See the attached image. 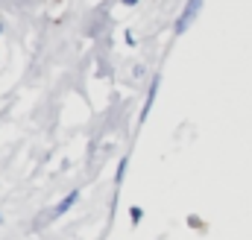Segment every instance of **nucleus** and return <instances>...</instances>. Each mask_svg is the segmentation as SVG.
<instances>
[{
  "mask_svg": "<svg viewBox=\"0 0 252 240\" xmlns=\"http://www.w3.org/2000/svg\"><path fill=\"white\" fill-rule=\"evenodd\" d=\"M199 9H202V0H188L185 12H182V15H179V21H176V32H185V30H188V24L199 15Z\"/></svg>",
  "mask_w": 252,
  "mask_h": 240,
  "instance_id": "f257e3e1",
  "label": "nucleus"
},
{
  "mask_svg": "<svg viewBox=\"0 0 252 240\" xmlns=\"http://www.w3.org/2000/svg\"><path fill=\"white\" fill-rule=\"evenodd\" d=\"M124 3H126V6H132V3H138V0H124Z\"/></svg>",
  "mask_w": 252,
  "mask_h": 240,
  "instance_id": "7ed1b4c3",
  "label": "nucleus"
},
{
  "mask_svg": "<svg viewBox=\"0 0 252 240\" xmlns=\"http://www.w3.org/2000/svg\"><path fill=\"white\" fill-rule=\"evenodd\" d=\"M73 202H76V193H70V196H67V199H64L62 205H59V208H56V214H62V211H67V208H70V205H73Z\"/></svg>",
  "mask_w": 252,
  "mask_h": 240,
  "instance_id": "f03ea898",
  "label": "nucleus"
}]
</instances>
